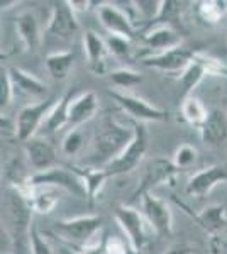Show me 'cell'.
<instances>
[{"mask_svg":"<svg viewBox=\"0 0 227 254\" xmlns=\"http://www.w3.org/2000/svg\"><path fill=\"white\" fill-rule=\"evenodd\" d=\"M134 139V126L127 127L112 117H105L97 129L88 154V163L104 168L117 159Z\"/></svg>","mask_w":227,"mask_h":254,"instance_id":"6da1fadb","label":"cell"},{"mask_svg":"<svg viewBox=\"0 0 227 254\" xmlns=\"http://www.w3.org/2000/svg\"><path fill=\"white\" fill-rule=\"evenodd\" d=\"M3 215H5L7 232L17 254H26L27 246L31 248V215L32 208L29 202L14 187L5 188L3 196Z\"/></svg>","mask_w":227,"mask_h":254,"instance_id":"7a4b0ae2","label":"cell"},{"mask_svg":"<svg viewBox=\"0 0 227 254\" xmlns=\"http://www.w3.org/2000/svg\"><path fill=\"white\" fill-rule=\"evenodd\" d=\"M104 225L102 215H81L75 219H65L55 222V232L70 248H83L92 244L93 236Z\"/></svg>","mask_w":227,"mask_h":254,"instance_id":"3957f363","label":"cell"},{"mask_svg":"<svg viewBox=\"0 0 227 254\" xmlns=\"http://www.w3.org/2000/svg\"><path fill=\"white\" fill-rule=\"evenodd\" d=\"M205 76H227V66L219 60L199 51L193 61L190 63V66L178 76L181 98L192 95L193 88L199 87V83Z\"/></svg>","mask_w":227,"mask_h":254,"instance_id":"277c9868","label":"cell"},{"mask_svg":"<svg viewBox=\"0 0 227 254\" xmlns=\"http://www.w3.org/2000/svg\"><path fill=\"white\" fill-rule=\"evenodd\" d=\"M58 100H60V98H56V97L44 98V100L36 102V104H29L26 107L20 109L17 117H15V124H14L15 137H17L20 142H27L29 139L34 137V134L38 132L39 127L43 129L49 112L53 110Z\"/></svg>","mask_w":227,"mask_h":254,"instance_id":"5b68a950","label":"cell"},{"mask_svg":"<svg viewBox=\"0 0 227 254\" xmlns=\"http://www.w3.org/2000/svg\"><path fill=\"white\" fill-rule=\"evenodd\" d=\"M29 182L36 188H43V187L56 188V190L68 191V193L86 200V190H85L83 182H81V178L72 170V168L55 166V168H51V170L39 171V173L29 176Z\"/></svg>","mask_w":227,"mask_h":254,"instance_id":"8992f818","label":"cell"},{"mask_svg":"<svg viewBox=\"0 0 227 254\" xmlns=\"http://www.w3.org/2000/svg\"><path fill=\"white\" fill-rule=\"evenodd\" d=\"M134 126V139L129 146L126 147V151L119 156L117 159H114L112 163H109L105 168V171L110 175V178L114 176H121L127 175L133 170L138 168V165L141 163V159L146 154L148 149V132L146 127L143 126V122H133Z\"/></svg>","mask_w":227,"mask_h":254,"instance_id":"52a82bcc","label":"cell"},{"mask_svg":"<svg viewBox=\"0 0 227 254\" xmlns=\"http://www.w3.org/2000/svg\"><path fill=\"white\" fill-rule=\"evenodd\" d=\"M180 173V170L175 166L173 159L166 158H158L154 161H151L148 165L146 171H144L141 182H139L138 188H136L133 200L134 198H143L146 193H151V190L158 185H175L176 175Z\"/></svg>","mask_w":227,"mask_h":254,"instance_id":"ba28073f","label":"cell"},{"mask_svg":"<svg viewBox=\"0 0 227 254\" xmlns=\"http://www.w3.org/2000/svg\"><path fill=\"white\" fill-rule=\"evenodd\" d=\"M124 112L129 114L136 122H166L170 114L166 110L148 104L144 98L126 92H109Z\"/></svg>","mask_w":227,"mask_h":254,"instance_id":"9c48e42d","label":"cell"},{"mask_svg":"<svg viewBox=\"0 0 227 254\" xmlns=\"http://www.w3.org/2000/svg\"><path fill=\"white\" fill-rule=\"evenodd\" d=\"M199 51L200 49L190 46H178L175 49H170V51L156 53V55L148 56V58L143 60V63L144 66L158 69V71L178 73V75H181L190 66V63H192Z\"/></svg>","mask_w":227,"mask_h":254,"instance_id":"30bf717a","label":"cell"},{"mask_svg":"<svg viewBox=\"0 0 227 254\" xmlns=\"http://www.w3.org/2000/svg\"><path fill=\"white\" fill-rule=\"evenodd\" d=\"M97 14L100 24L109 31V34L121 36V38H126L129 41H134L138 38V31L134 27V20L131 17V14L117 7L115 3H100Z\"/></svg>","mask_w":227,"mask_h":254,"instance_id":"8fae6325","label":"cell"},{"mask_svg":"<svg viewBox=\"0 0 227 254\" xmlns=\"http://www.w3.org/2000/svg\"><path fill=\"white\" fill-rule=\"evenodd\" d=\"M114 217L122 231L126 232L127 243L131 244V248L141 253L144 246L148 244V239H150L143 215L129 205H117L114 208Z\"/></svg>","mask_w":227,"mask_h":254,"instance_id":"7c38bea8","label":"cell"},{"mask_svg":"<svg viewBox=\"0 0 227 254\" xmlns=\"http://www.w3.org/2000/svg\"><path fill=\"white\" fill-rule=\"evenodd\" d=\"M80 31L76 12L72 9L68 0H60L53 3L51 17H49L46 32L49 36H56L61 39H73Z\"/></svg>","mask_w":227,"mask_h":254,"instance_id":"4fadbf2b","label":"cell"},{"mask_svg":"<svg viewBox=\"0 0 227 254\" xmlns=\"http://www.w3.org/2000/svg\"><path fill=\"white\" fill-rule=\"evenodd\" d=\"M143 202V210L146 215L148 222L151 224V227L156 231V234L161 237H171L173 236V214L171 208L164 200H161L159 196L146 193L141 198Z\"/></svg>","mask_w":227,"mask_h":254,"instance_id":"5bb4252c","label":"cell"},{"mask_svg":"<svg viewBox=\"0 0 227 254\" xmlns=\"http://www.w3.org/2000/svg\"><path fill=\"white\" fill-rule=\"evenodd\" d=\"M219 183H227V163L212 165L200 170L199 173H195L188 180L185 191L190 196L202 198V196H207Z\"/></svg>","mask_w":227,"mask_h":254,"instance_id":"9a60e30c","label":"cell"},{"mask_svg":"<svg viewBox=\"0 0 227 254\" xmlns=\"http://www.w3.org/2000/svg\"><path fill=\"white\" fill-rule=\"evenodd\" d=\"M24 147H26L29 165L34 168V170H38V173L39 171H46L55 168L56 151L51 142H48L46 139L32 137L27 142H24Z\"/></svg>","mask_w":227,"mask_h":254,"instance_id":"2e32d148","label":"cell"},{"mask_svg":"<svg viewBox=\"0 0 227 254\" xmlns=\"http://www.w3.org/2000/svg\"><path fill=\"white\" fill-rule=\"evenodd\" d=\"M9 75L14 87V95L41 98L48 93V87L39 78H36L32 73H27L20 68H9Z\"/></svg>","mask_w":227,"mask_h":254,"instance_id":"e0dca14e","label":"cell"},{"mask_svg":"<svg viewBox=\"0 0 227 254\" xmlns=\"http://www.w3.org/2000/svg\"><path fill=\"white\" fill-rule=\"evenodd\" d=\"M83 48H85V55H86V61H88V66L92 68L93 73L102 75V73L105 71L107 56L110 55L105 39H102L97 32L86 31L83 34Z\"/></svg>","mask_w":227,"mask_h":254,"instance_id":"ac0fdd59","label":"cell"},{"mask_svg":"<svg viewBox=\"0 0 227 254\" xmlns=\"http://www.w3.org/2000/svg\"><path fill=\"white\" fill-rule=\"evenodd\" d=\"M200 137L205 144L219 146L227 139V112L224 109H214L209 112L205 124L200 127Z\"/></svg>","mask_w":227,"mask_h":254,"instance_id":"d6986e66","label":"cell"},{"mask_svg":"<svg viewBox=\"0 0 227 254\" xmlns=\"http://www.w3.org/2000/svg\"><path fill=\"white\" fill-rule=\"evenodd\" d=\"M75 173L80 176L81 182L85 185L86 190V203L88 207L93 205V202L97 200L98 193H100L102 187L105 185V182L110 178V175L105 171V168H97V166H70Z\"/></svg>","mask_w":227,"mask_h":254,"instance_id":"ffe728a7","label":"cell"},{"mask_svg":"<svg viewBox=\"0 0 227 254\" xmlns=\"http://www.w3.org/2000/svg\"><path fill=\"white\" fill-rule=\"evenodd\" d=\"M98 110V98L93 92L81 93L80 97L73 98L72 107H70V122L68 127L76 129L78 126L92 121Z\"/></svg>","mask_w":227,"mask_h":254,"instance_id":"44dd1931","label":"cell"},{"mask_svg":"<svg viewBox=\"0 0 227 254\" xmlns=\"http://www.w3.org/2000/svg\"><path fill=\"white\" fill-rule=\"evenodd\" d=\"M15 31L19 34V39L22 41L24 48L27 51H36L41 44V29L39 22L32 12L24 10L15 17Z\"/></svg>","mask_w":227,"mask_h":254,"instance_id":"7402d4cb","label":"cell"},{"mask_svg":"<svg viewBox=\"0 0 227 254\" xmlns=\"http://www.w3.org/2000/svg\"><path fill=\"white\" fill-rule=\"evenodd\" d=\"M143 43L146 44V48L152 49V51L164 53L181 46V36L173 27H156L152 31L144 32Z\"/></svg>","mask_w":227,"mask_h":254,"instance_id":"603a6c76","label":"cell"},{"mask_svg":"<svg viewBox=\"0 0 227 254\" xmlns=\"http://www.w3.org/2000/svg\"><path fill=\"white\" fill-rule=\"evenodd\" d=\"M192 217H193V220L207 232V234L214 236V237L227 227L226 205H210L207 208H204L200 214H195Z\"/></svg>","mask_w":227,"mask_h":254,"instance_id":"cb8c5ba5","label":"cell"},{"mask_svg":"<svg viewBox=\"0 0 227 254\" xmlns=\"http://www.w3.org/2000/svg\"><path fill=\"white\" fill-rule=\"evenodd\" d=\"M73 95H75V92H73V90H68L63 97H60V100L56 102V105L53 107V110L49 112V116L46 119V122H44V126H43L44 132L53 134V132L61 130L63 127H68L70 107H72Z\"/></svg>","mask_w":227,"mask_h":254,"instance_id":"d4e9b609","label":"cell"},{"mask_svg":"<svg viewBox=\"0 0 227 254\" xmlns=\"http://www.w3.org/2000/svg\"><path fill=\"white\" fill-rule=\"evenodd\" d=\"M180 12H181V2H176V0H161V7L159 12L154 19L151 20L150 24H146V32L152 31L156 27H173V26H180ZM175 29V27H173Z\"/></svg>","mask_w":227,"mask_h":254,"instance_id":"484cf974","label":"cell"},{"mask_svg":"<svg viewBox=\"0 0 227 254\" xmlns=\"http://www.w3.org/2000/svg\"><path fill=\"white\" fill-rule=\"evenodd\" d=\"M75 63V53L73 51H56L49 53L44 60L46 69L55 80H67L70 75V69Z\"/></svg>","mask_w":227,"mask_h":254,"instance_id":"4316f807","label":"cell"},{"mask_svg":"<svg viewBox=\"0 0 227 254\" xmlns=\"http://www.w3.org/2000/svg\"><path fill=\"white\" fill-rule=\"evenodd\" d=\"M193 10H195L197 19L202 20L204 24L214 26V24H219L226 17L227 2H224V0H202V2L195 3Z\"/></svg>","mask_w":227,"mask_h":254,"instance_id":"83f0119b","label":"cell"},{"mask_svg":"<svg viewBox=\"0 0 227 254\" xmlns=\"http://www.w3.org/2000/svg\"><path fill=\"white\" fill-rule=\"evenodd\" d=\"M180 112L187 124L197 127L199 130H200V127L205 124V121H207V117H209V112H207V109H205V105L202 104V100H199V98L193 97V95H190L181 100Z\"/></svg>","mask_w":227,"mask_h":254,"instance_id":"f1b7e54d","label":"cell"},{"mask_svg":"<svg viewBox=\"0 0 227 254\" xmlns=\"http://www.w3.org/2000/svg\"><path fill=\"white\" fill-rule=\"evenodd\" d=\"M58 202H60V190L43 187V188H36L29 205H31L32 212H36V214L48 215L53 212V208L56 207Z\"/></svg>","mask_w":227,"mask_h":254,"instance_id":"f546056e","label":"cell"},{"mask_svg":"<svg viewBox=\"0 0 227 254\" xmlns=\"http://www.w3.org/2000/svg\"><path fill=\"white\" fill-rule=\"evenodd\" d=\"M109 80L112 81V85H115V87L131 88L141 83L143 76H141V73L133 71V69H129V68H119L109 73Z\"/></svg>","mask_w":227,"mask_h":254,"instance_id":"4dcf8cb0","label":"cell"},{"mask_svg":"<svg viewBox=\"0 0 227 254\" xmlns=\"http://www.w3.org/2000/svg\"><path fill=\"white\" fill-rule=\"evenodd\" d=\"M197 156L199 153L192 144H181L180 147H176L175 154H173V163L178 170H188L197 161Z\"/></svg>","mask_w":227,"mask_h":254,"instance_id":"1f68e13d","label":"cell"},{"mask_svg":"<svg viewBox=\"0 0 227 254\" xmlns=\"http://www.w3.org/2000/svg\"><path fill=\"white\" fill-rule=\"evenodd\" d=\"M105 43H107V48H109L110 55L117 56V58H129L131 49H133V44H131L133 41L121 38V36L109 34L105 38Z\"/></svg>","mask_w":227,"mask_h":254,"instance_id":"d6a6232c","label":"cell"},{"mask_svg":"<svg viewBox=\"0 0 227 254\" xmlns=\"http://www.w3.org/2000/svg\"><path fill=\"white\" fill-rule=\"evenodd\" d=\"M83 142H85V137H83V134H81V130L70 129V132L65 136L63 142H61V149H63V153L68 154V156H75V154H78L81 151Z\"/></svg>","mask_w":227,"mask_h":254,"instance_id":"836d02e7","label":"cell"},{"mask_svg":"<svg viewBox=\"0 0 227 254\" xmlns=\"http://www.w3.org/2000/svg\"><path fill=\"white\" fill-rule=\"evenodd\" d=\"M14 97L15 95L9 75V68H2V75H0V107H2V110L10 104Z\"/></svg>","mask_w":227,"mask_h":254,"instance_id":"e575fe53","label":"cell"},{"mask_svg":"<svg viewBox=\"0 0 227 254\" xmlns=\"http://www.w3.org/2000/svg\"><path fill=\"white\" fill-rule=\"evenodd\" d=\"M31 254H53L51 246L48 244V241L41 236L36 225L31 227V248H29Z\"/></svg>","mask_w":227,"mask_h":254,"instance_id":"d590c367","label":"cell"},{"mask_svg":"<svg viewBox=\"0 0 227 254\" xmlns=\"http://www.w3.org/2000/svg\"><path fill=\"white\" fill-rule=\"evenodd\" d=\"M134 9L138 12H141V14L146 17L148 22L150 24L152 19L158 15L159 12V7H161V2H156V0H138V2H134Z\"/></svg>","mask_w":227,"mask_h":254,"instance_id":"8d00e7d4","label":"cell"},{"mask_svg":"<svg viewBox=\"0 0 227 254\" xmlns=\"http://www.w3.org/2000/svg\"><path fill=\"white\" fill-rule=\"evenodd\" d=\"M80 254H109L105 248V234L97 241V243H92L88 246H83V248H75Z\"/></svg>","mask_w":227,"mask_h":254,"instance_id":"74e56055","label":"cell"},{"mask_svg":"<svg viewBox=\"0 0 227 254\" xmlns=\"http://www.w3.org/2000/svg\"><path fill=\"white\" fill-rule=\"evenodd\" d=\"M126 244L121 237L115 236H107L105 234V248L109 254H124V249H126Z\"/></svg>","mask_w":227,"mask_h":254,"instance_id":"f35d334b","label":"cell"},{"mask_svg":"<svg viewBox=\"0 0 227 254\" xmlns=\"http://www.w3.org/2000/svg\"><path fill=\"white\" fill-rule=\"evenodd\" d=\"M193 253H195V248H192V246L175 244V246H171L168 251H164L163 254H193Z\"/></svg>","mask_w":227,"mask_h":254,"instance_id":"ab89813d","label":"cell"},{"mask_svg":"<svg viewBox=\"0 0 227 254\" xmlns=\"http://www.w3.org/2000/svg\"><path fill=\"white\" fill-rule=\"evenodd\" d=\"M70 5H72V9L76 12H85L90 9V5H98L97 2H86V0H68Z\"/></svg>","mask_w":227,"mask_h":254,"instance_id":"60d3db41","label":"cell"},{"mask_svg":"<svg viewBox=\"0 0 227 254\" xmlns=\"http://www.w3.org/2000/svg\"><path fill=\"white\" fill-rule=\"evenodd\" d=\"M17 0H12V2H7V0H2V3H0V5H2V10H9L10 9V5H17Z\"/></svg>","mask_w":227,"mask_h":254,"instance_id":"b9f144b4","label":"cell"},{"mask_svg":"<svg viewBox=\"0 0 227 254\" xmlns=\"http://www.w3.org/2000/svg\"><path fill=\"white\" fill-rule=\"evenodd\" d=\"M60 254H80V253H78L75 248H70V246H67V248L60 249Z\"/></svg>","mask_w":227,"mask_h":254,"instance_id":"7bdbcfd3","label":"cell"},{"mask_svg":"<svg viewBox=\"0 0 227 254\" xmlns=\"http://www.w3.org/2000/svg\"><path fill=\"white\" fill-rule=\"evenodd\" d=\"M124 254H141V253L136 251V249H133V248H131V244L127 243L126 244V249H124Z\"/></svg>","mask_w":227,"mask_h":254,"instance_id":"ee69618b","label":"cell"},{"mask_svg":"<svg viewBox=\"0 0 227 254\" xmlns=\"http://www.w3.org/2000/svg\"><path fill=\"white\" fill-rule=\"evenodd\" d=\"M217 239L214 237V241H212V254H219V251H217Z\"/></svg>","mask_w":227,"mask_h":254,"instance_id":"f6af8a7d","label":"cell"}]
</instances>
